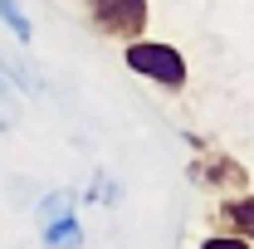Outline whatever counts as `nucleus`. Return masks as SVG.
Masks as SVG:
<instances>
[{"mask_svg": "<svg viewBox=\"0 0 254 249\" xmlns=\"http://www.w3.org/2000/svg\"><path fill=\"white\" fill-rule=\"evenodd\" d=\"M39 245L44 249H83V225H78V195L73 190H49L39 200Z\"/></svg>", "mask_w": 254, "mask_h": 249, "instance_id": "nucleus-4", "label": "nucleus"}, {"mask_svg": "<svg viewBox=\"0 0 254 249\" xmlns=\"http://www.w3.org/2000/svg\"><path fill=\"white\" fill-rule=\"evenodd\" d=\"M215 225L225 235H240L254 245V190H240V195H220L215 205Z\"/></svg>", "mask_w": 254, "mask_h": 249, "instance_id": "nucleus-5", "label": "nucleus"}, {"mask_svg": "<svg viewBox=\"0 0 254 249\" xmlns=\"http://www.w3.org/2000/svg\"><path fill=\"white\" fill-rule=\"evenodd\" d=\"M123 63L137 73V78H147V83H157V88H166V93H181L190 78L186 68V54L176 49V44H166V39H127L123 44Z\"/></svg>", "mask_w": 254, "mask_h": 249, "instance_id": "nucleus-2", "label": "nucleus"}, {"mask_svg": "<svg viewBox=\"0 0 254 249\" xmlns=\"http://www.w3.org/2000/svg\"><path fill=\"white\" fill-rule=\"evenodd\" d=\"M83 10H88V25L118 44L142 39L152 25V0H83Z\"/></svg>", "mask_w": 254, "mask_h": 249, "instance_id": "nucleus-3", "label": "nucleus"}, {"mask_svg": "<svg viewBox=\"0 0 254 249\" xmlns=\"http://www.w3.org/2000/svg\"><path fill=\"white\" fill-rule=\"evenodd\" d=\"M186 142H190V161H186L190 186L210 190V195H240V190H250V171H245L240 156H230L225 147H210L195 132H186Z\"/></svg>", "mask_w": 254, "mask_h": 249, "instance_id": "nucleus-1", "label": "nucleus"}, {"mask_svg": "<svg viewBox=\"0 0 254 249\" xmlns=\"http://www.w3.org/2000/svg\"><path fill=\"white\" fill-rule=\"evenodd\" d=\"M0 25L15 34L20 44H30V39H34V20L25 15V5H20V0H0Z\"/></svg>", "mask_w": 254, "mask_h": 249, "instance_id": "nucleus-6", "label": "nucleus"}, {"mask_svg": "<svg viewBox=\"0 0 254 249\" xmlns=\"http://www.w3.org/2000/svg\"><path fill=\"white\" fill-rule=\"evenodd\" d=\"M88 200H118V190H113V181H108V171H93V186H88Z\"/></svg>", "mask_w": 254, "mask_h": 249, "instance_id": "nucleus-8", "label": "nucleus"}, {"mask_svg": "<svg viewBox=\"0 0 254 249\" xmlns=\"http://www.w3.org/2000/svg\"><path fill=\"white\" fill-rule=\"evenodd\" d=\"M195 249H254L250 240H240V235H225V230H215V235H205Z\"/></svg>", "mask_w": 254, "mask_h": 249, "instance_id": "nucleus-7", "label": "nucleus"}]
</instances>
